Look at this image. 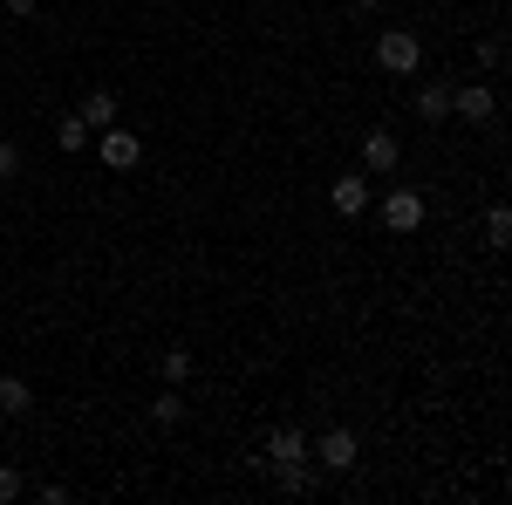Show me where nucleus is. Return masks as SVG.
<instances>
[{
  "label": "nucleus",
  "mask_w": 512,
  "mask_h": 505,
  "mask_svg": "<svg viewBox=\"0 0 512 505\" xmlns=\"http://www.w3.org/2000/svg\"><path fill=\"white\" fill-rule=\"evenodd\" d=\"M308 458H315L321 471H355V465H362V437L335 424V430H321V437H315V451H308Z\"/></svg>",
  "instance_id": "nucleus-2"
},
{
  "label": "nucleus",
  "mask_w": 512,
  "mask_h": 505,
  "mask_svg": "<svg viewBox=\"0 0 512 505\" xmlns=\"http://www.w3.org/2000/svg\"><path fill=\"white\" fill-rule=\"evenodd\" d=\"M178 417H185V396H178V389H164L158 403H151V424H164V430H171Z\"/></svg>",
  "instance_id": "nucleus-15"
},
{
  "label": "nucleus",
  "mask_w": 512,
  "mask_h": 505,
  "mask_svg": "<svg viewBox=\"0 0 512 505\" xmlns=\"http://www.w3.org/2000/svg\"><path fill=\"white\" fill-rule=\"evenodd\" d=\"M396 164H403V144H396L390 130H362V171L369 178H390Z\"/></svg>",
  "instance_id": "nucleus-5"
},
{
  "label": "nucleus",
  "mask_w": 512,
  "mask_h": 505,
  "mask_svg": "<svg viewBox=\"0 0 512 505\" xmlns=\"http://www.w3.org/2000/svg\"><path fill=\"white\" fill-rule=\"evenodd\" d=\"M55 144H62V151H82V144H89V123H82L76 110H69V117L55 123Z\"/></svg>",
  "instance_id": "nucleus-14"
},
{
  "label": "nucleus",
  "mask_w": 512,
  "mask_h": 505,
  "mask_svg": "<svg viewBox=\"0 0 512 505\" xmlns=\"http://www.w3.org/2000/svg\"><path fill=\"white\" fill-rule=\"evenodd\" d=\"M417 117H424V123H444V117H451V82H444V76L417 82Z\"/></svg>",
  "instance_id": "nucleus-10"
},
{
  "label": "nucleus",
  "mask_w": 512,
  "mask_h": 505,
  "mask_svg": "<svg viewBox=\"0 0 512 505\" xmlns=\"http://www.w3.org/2000/svg\"><path fill=\"white\" fill-rule=\"evenodd\" d=\"M478 69H506V35H485V41H478Z\"/></svg>",
  "instance_id": "nucleus-17"
},
{
  "label": "nucleus",
  "mask_w": 512,
  "mask_h": 505,
  "mask_svg": "<svg viewBox=\"0 0 512 505\" xmlns=\"http://www.w3.org/2000/svg\"><path fill=\"white\" fill-rule=\"evenodd\" d=\"M21 178V144H0V185H14Z\"/></svg>",
  "instance_id": "nucleus-19"
},
{
  "label": "nucleus",
  "mask_w": 512,
  "mask_h": 505,
  "mask_svg": "<svg viewBox=\"0 0 512 505\" xmlns=\"http://www.w3.org/2000/svg\"><path fill=\"white\" fill-rule=\"evenodd\" d=\"M451 117H465V123H492L499 117V96H492V82H451Z\"/></svg>",
  "instance_id": "nucleus-4"
},
{
  "label": "nucleus",
  "mask_w": 512,
  "mask_h": 505,
  "mask_svg": "<svg viewBox=\"0 0 512 505\" xmlns=\"http://www.w3.org/2000/svg\"><path fill=\"white\" fill-rule=\"evenodd\" d=\"M424 212H431V205H424V192H410V185H396V192L383 198V226H390L396 239L417 233V226H424Z\"/></svg>",
  "instance_id": "nucleus-3"
},
{
  "label": "nucleus",
  "mask_w": 512,
  "mask_h": 505,
  "mask_svg": "<svg viewBox=\"0 0 512 505\" xmlns=\"http://www.w3.org/2000/svg\"><path fill=\"white\" fill-rule=\"evenodd\" d=\"M301 458H308V430L280 424L274 437H267V465H301Z\"/></svg>",
  "instance_id": "nucleus-8"
},
{
  "label": "nucleus",
  "mask_w": 512,
  "mask_h": 505,
  "mask_svg": "<svg viewBox=\"0 0 512 505\" xmlns=\"http://www.w3.org/2000/svg\"><path fill=\"white\" fill-rule=\"evenodd\" d=\"M28 410H35V389L21 376H0V417H28Z\"/></svg>",
  "instance_id": "nucleus-12"
},
{
  "label": "nucleus",
  "mask_w": 512,
  "mask_h": 505,
  "mask_svg": "<svg viewBox=\"0 0 512 505\" xmlns=\"http://www.w3.org/2000/svg\"><path fill=\"white\" fill-rule=\"evenodd\" d=\"M376 69L383 76H417L424 69V41L410 35V28H390V35L376 41Z\"/></svg>",
  "instance_id": "nucleus-1"
},
{
  "label": "nucleus",
  "mask_w": 512,
  "mask_h": 505,
  "mask_svg": "<svg viewBox=\"0 0 512 505\" xmlns=\"http://www.w3.org/2000/svg\"><path fill=\"white\" fill-rule=\"evenodd\" d=\"M355 7H383V0H355Z\"/></svg>",
  "instance_id": "nucleus-21"
},
{
  "label": "nucleus",
  "mask_w": 512,
  "mask_h": 505,
  "mask_svg": "<svg viewBox=\"0 0 512 505\" xmlns=\"http://www.w3.org/2000/svg\"><path fill=\"white\" fill-rule=\"evenodd\" d=\"M76 117L89 123V130H110V123H117V89H89L76 103Z\"/></svg>",
  "instance_id": "nucleus-11"
},
{
  "label": "nucleus",
  "mask_w": 512,
  "mask_h": 505,
  "mask_svg": "<svg viewBox=\"0 0 512 505\" xmlns=\"http://www.w3.org/2000/svg\"><path fill=\"white\" fill-rule=\"evenodd\" d=\"M103 164H110V171H130V164H144V137L110 123V130H103Z\"/></svg>",
  "instance_id": "nucleus-6"
},
{
  "label": "nucleus",
  "mask_w": 512,
  "mask_h": 505,
  "mask_svg": "<svg viewBox=\"0 0 512 505\" xmlns=\"http://www.w3.org/2000/svg\"><path fill=\"white\" fill-rule=\"evenodd\" d=\"M7 14H14V21H21V14H35V0H7Z\"/></svg>",
  "instance_id": "nucleus-20"
},
{
  "label": "nucleus",
  "mask_w": 512,
  "mask_h": 505,
  "mask_svg": "<svg viewBox=\"0 0 512 505\" xmlns=\"http://www.w3.org/2000/svg\"><path fill=\"white\" fill-rule=\"evenodd\" d=\"M328 205H335L342 219H362V205H369V185H362V171H342V178L328 185Z\"/></svg>",
  "instance_id": "nucleus-7"
},
{
  "label": "nucleus",
  "mask_w": 512,
  "mask_h": 505,
  "mask_svg": "<svg viewBox=\"0 0 512 505\" xmlns=\"http://www.w3.org/2000/svg\"><path fill=\"white\" fill-rule=\"evenodd\" d=\"M267 471H274V485L287 492V499H301V492H321V465H308V458H301V465H267Z\"/></svg>",
  "instance_id": "nucleus-9"
},
{
  "label": "nucleus",
  "mask_w": 512,
  "mask_h": 505,
  "mask_svg": "<svg viewBox=\"0 0 512 505\" xmlns=\"http://www.w3.org/2000/svg\"><path fill=\"white\" fill-rule=\"evenodd\" d=\"M485 246H492V253H506V246H512V212H506V205L485 212Z\"/></svg>",
  "instance_id": "nucleus-13"
},
{
  "label": "nucleus",
  "mask_w": 512,
  "mask_h": 505,
  "mask_svg": "<svg viewBox=\"0 0 512 505\" xmlns=\"http://www.w3.org/2000/svg\"><path fill=\"white\" fill-rule=\"evenodd\" d=\"M164 383H192V349H164Z\"/></svg>",
  "instance_id": "nucleus-16"
},
{
  "label": "nucleus",
  "mask_w": 512,
  "mask_h": 505,
  "mask_svg": "<svg viewBox=\"0 0 512 505\" xmlns=\"http://www.w3.org/2000/svg\"><path fill=\"white\" fill-rule=\"evenodd\" d=\"M21 492H28V478H21V471H14V465H0V505H14V499H21Z\"/></svg>",
  "instance_id": "nucleus-18"
}]
</instances>
